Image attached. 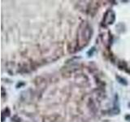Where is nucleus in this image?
I'll use <instances>...</instances> for the list:
<instances>
[{"label": "nucleus", "instance_id": "7ed1b4c3", "mask_svg": "<svg viewBox=\"0 0 130 122\" xmlns=\"http://www.w3.org/2000/svg\"><path fill=\"white\" fill-rule=\"evenodd\" d=\"M116 78L120 81V83L124 84V85H127V82H126V80H125V79L121 78V77H116Z\"/></svg>", "mask_w": 130, "mask_h": 122}, {"label": "nucleus", "instance_id": "f257e3e1", "mask_svg": "<svg viewBox=\"0 0 130 122\" xmlns=\"http://www.w3.org/2000/svg\"><path fill=\"white\" fill-rule=\"evenodd\" d=\"M92 27L89 26L87 22H83L78 29V38H77V46L79 48L85 47L92 38Z\"/></svg>", "mask_w": 130, "mask_h": 122}, {"label": "nucleus", "instance_id": "f03ea898", "mask_svg": "<svg viewBox=\"0 0 130 122\" xmlns=\"http://www.w3.org/2000/svg\"><path fill=\"white\" fill-rule=\"evenodd\" d=\"M104 20L106 24H111L115 21V13L112 11H107L105 14Z\"/></svg>", "mask_w": 130, "mask_h": 122}, {"label": "nucleus", "instance_id": "20e7f679", "mask_svg": "<svg viewBox=\"0 0 130 122\" xmlns=\"http://www.w3.org/2000/svg\"><path fill=\"white\" fill-rule=\"evenodd\" d=\"M125 119L127 120H130V116H125Z\"/></svg>", "mask_w": 130, "mask_h": 122}, {"label": "nucleus", "instance_id": "39448f33", "mask_svg": "<svg viewBox=\"0 0 130 122\" xmlns=\"http://www.w3.org/2000/svg\"><path fill=\"white\" fill-rule=\"evenodd\" d=\"M128 106H129V107H130V103H128Z\"/></svg>", "mask_w": 130, "mask_h": 122}]
</instances>
